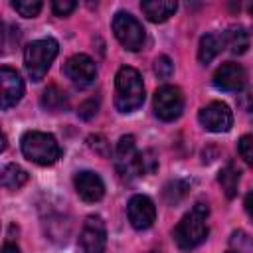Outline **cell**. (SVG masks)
<instances>
[{
    "mask_svg": "<svg viewBox=\"0 0 253 253\" xmlns=\"http://www.w3.org/2000/svg\"><path fill=\"white\" fill-rule=\"evenodd\" d=\"M239 178H241V172H239V168L233 162H227L219 170L217 182H219V186H221V190H223V194L227 198H235L237 188H239Z\"/></svg>",
    "mask_w": 253,
    "mask_h": 253,
    "instance_id": "cell-17",
    "label": "cell"
},
{
    "mask_svg": "<svg viewBox=\"0 0 253 253\" xmlns=\"http://www.w3.org/2000/svg\"><path fill=\"white\" fill-rule=\"evenodd\" d=\"M225 42H223V34H206L202 36L200 40V45H198V59L202 63H210L211 59H215L221 49H223Z\"/></svg>",
    "mask_w": 253,
    "mask_h": 253,
    "instance_id": "cell-16",
    "label": "cell"
},
{
    "mask_svg": "<svg viewBox=\"0 0 253 253\" xmlns=\"http://www.w3.org/2000/svg\"><path fill=\"white\" fill-rule=\"evenodd\" d=\"M178 4L174 0H154V2H142L140 4V10L144 12V16L150 20V22H166L170 16H174Z\"/></svg>",
    "mask_w": 253,
    "mask_h": 253,
    "instance_id": "cell-15",
    "label": "cell"
},
{
    "mask_svg": "<svg viewBox=\"0 0 253 253\" xmlns=\"http://www.w3.org/2000/svg\"><path fill=\"white\" fill-rule=\"evenodd\" d=\"M113 32H115V38L121 42V45L126 47L128 51H138L144 47V42H146L144 28L132 14L117 12L113 18Z\"/></svg>",
    "mask_w": 253,
    "mask_h": 253,
    "instance_id": "cell-5",
    "label": "cell"
},
{
    "mask_svg": "<svg viewBox=\"0 0 253 253\" xmlns=\"http://www.w3.org/2000/svg\"><path fill=\"white\" fill-rule=\"evenodd\" d=\"M229 243H231V249L235 253H253V239L245 231H241V229L231 233Z\"/></svg>",
    "mask_w": 253,
    "mask_h": 253,
    "instance_id": "cell-23",
    "label": "cell"
},
{
    "mask_svg": "<svg viewBox=\"0 0 253 253\" xmlns=\"http://www.w3.org/2000/svg\"><path fill=\"white\" fill-rule=\"evenodd\" d=\"M73 184H75L77 196L83 202L93 204V202H99L105 196V184H103L101 176L95 174V172H91V170L77 172L75 178H73Z\"/></svg>",
    "mask_w": 253,
    "mask_h": 253,
    "instance_id": "cell-14",
    "label": "cell"
},
{
    "mask_svg": "<svg viewBox=\"0 0 253 253\" xmlns=\"http://www.w3.org/2000/svg\"><path fill=\"white\" fill-rule=\"evenodd\" d=\"M247 83V73L239 63L227 61L223 65L217 67V71L213 73V85L221 91H229V93H237L245 87Z\"/></svg>",
    "mask_w": 253,
    "mask_h": 253,
    "instance_id": "cell-13",
    "label": "cell"
},
{
    "mask_svg": "<svg viewBox=\"0 0 253 253\" xmlns=\"http://www.w3.org/2000/svg\"><path fill=\"white\" fill-rule=\"evenodd\" d=\"M28 182V172L18 164H6L2 168V186L6 190H18Z\"/></svg>",
    "mask_w": 253,
    "mask_h": 253,
    "instance_id": "cell-20",
    "label": "cell"
},
{
    "mask_svg": "<svg viewBox=\"0 0 253 253\" xmlns=\"http://www.w3.org/2000/svg\"><path fill=\"white\" fill-rule=\"evenodd\" d=\"M69 105V99H67V93L61 91L57 85H49L43 95H42V107L45 111H51V113H59L63 109H67Z\"/></svg>",
    "mask_w": 253,
    "mask_h": 253,
    "instance_id": "cell-19",
    "label": "cell"
},
{
    "mask_svg": "<svg viewBox=\"0 0 253 253\" xmlns=\"http://www.w3.org/2000/svg\"><path fill=\"white\" fill-rule=\"evenodd\" d=\"M237 150L239 156L253 168V134H243L237 142Z\"/></svg>",
    "mask_w": 253,
    "mask_h": 253,
    "instance_id": "cell-26",
    "label": "cell"
},
{
    "mask_svg": "<svg viewBox=\"0 0 253 253\" xmlns=\"http://www.w3.org/2000/svg\"><path fill=\"white\" fill-rule=\"evenodd\" d=\"M75 2H71V0H55L53 4H51V10H53V14L55 16H59V18H63V16H69L73 10H75Z\"/></svg>",
    "mask_w": 253,
    "mask_h": 253,
    "instance_id": "cell-28",
    "label": "cell"
},
{
    "mask_svg": "<svg viewBox=\"0 0 253 253\" xmlns=\"http://www.w3.org/2000/svg\"><path fill=\"white\" fill-rule=\"evenodd\" d=\"M223 42H225V45L229 47V51L233 55H241L249 47V34L241 26H231L223 34Z\"/></svg>",
    "mask_w": 253,
    "mask_h": 253,
    "instance_id": "cell-18",
    "label": "cell"
},
{
    "mask_svg": "<svg viewBox=\"0 0 253 253\" xmlns=\"http://www.w3.org/2000/svg\"><path fill=\"white\" fill-rule=\"evenodd\" d=\"M239 107L247 113V115H253V91H247L239 97Z\"/></svg>",
    "mask_w": 253,
    "mask_h": 253,
    "instance_id": "cell-30",
    "label": "cell"
},
{
    "mask_svg": "<svg viewBox=\"0 0 253 253\" xmlns=\"http://www.w3.org/2000/svg\"><path fill=\"white\" fill-rule=\"evenodd\" d=\"M115 168L123 180H130L138 176V150L132 134L121 136L115 148Z\"/></svg>",
    "mask_w": 253,
    "mask_h": 253,
    "instance_id": "cell-9",
    "label": "cell"
},
{
    "mask_svg": "<svg viewBox=\"0 0 253 253\" xmlns=\"http://www.w3.org/2000/svg\"><path fill=\"white\" fill-rule=\"evenodd\" d=\"M107 227L99 215H89L83 221L77 239V253H105Z\"/></svg>",
    "mask_w": 253,
    "mask_h": 253,
    "instance_id": "cell-6",
    "label": "cell"
},
{
    "mask_svg": "<svg viewBox=\"0 0 253 253\" xmlns=\"http://www.w3.org/2000/svg\"><path fill=\"white\" fill-rule=\"evenodd\" d=\"M12 8L24 18H36L40 14V10L43 8V4L40 0H14Z\"/></svg>",
    "mask_w": 253,
    "mask_h": 253,
    "instance_id": "cell-22",
    "label": "cell"
},
{
    "mask_svg": "<svg viewBox=\"0 0 253 253\" xmlns=\"http://www.w3.org/2000/svg\"><path fill=\"white\" fill-rule=\"evenodd\" d=\"M63 75L79 89L89 87L97 77L95 61L85 53H75L63 63Z\"/></svg>",
    "mask_w": 253,
    "mask_h": 253,
    "instance_id": "cell-8",
    "label": "cell"
},
{
    "mask_svg": "<svg viewBox=\"0 0 253 253\" xmlns=\"http://www.w3.org/2000/svg\"><path fill=\"white\" fill-rule=\"evenodd\" d=\"M200 125L210 132H227L233 126V113L221 101H213L200 109L198 113Z\"/></svg>",
    "mask_w": 253,
    "mask_h": 253,
    "instance_id": "cell-10",
    "label": "cell"
},
{
    "mask_svg": "<svg viewBox=\"0 0 253 253\" xmlns=\"http://www.w3.org/2000/svg\"><path fill=\"white\" fill-rule=\"evenodd\" d=\"M126 215H128L130 225L142 231V229L152 227V223L156 221V206L148 196L136 194L126 204Z\"/></svg>",
    "mask_w": 253,
    "mask_h": 253,
    "instance_id": "cell-11",
    "label": "cell"
},
{
    "mask_svg": "<svg viewBox=\"0 0 253 253\" xmlns=\"http://www.w3.org/2000/svg\"><path fill=\"white\" fill-rule=\"evenodd\" d=\"M158 168V160L152 150L138 152V174H152Z\"/></svg>",
    "mask_w": 253,
    "mask_h": 253,
    "instance_id": "cell-24",
    "label": "cell"
},
{
    "mask_svg": "<svg viewBox=\"0 0 253 253\" xmlns=\"http://www.w3.org/2000/svg\"><path fill=\"white\" fill-rule=\"evenodd\" d=\"M0 91H2V95H0L2 111H8L10 107H14L22 99V95H24V81H22V77H20V73L16 69H12L8 65H4L0 69Z\"/></svg>",
    "mask_w": 253,
    "mask_h": 253,
    "instance_id": "cell-12",
    "label": "cell"
},
{
    "mask_svg": "<svg viewBox=\"0 0 253 253\" xmlns=\"http://www.w3.org/2000/svg\"><path fill=\"white\" fill-rule=\"evenodd\" d=\"M2 253H20V247H18L16 243H10V241H6V243L2 245Z\"/></svg>",
    "mask_w": 253,
    "mask_h": 253,
    "instance_id": "cell-32",
    "label": "cell"
},
{
    "mask_svg": "<svg viewBox=\"0 0 253 253\" xmlns=\"http://www.w3.org/2000/svg\"><path fill=\"white\" fill-rule=\"evenodd\" d=\"M144 103V83L134 67H121L115 77V107L119 113H134Z\"/></svg>",
    "mask_w": 253,
    "mask_h": 253,
    "instance_id": "cell-2",
    "label": "cell"
},
{
    "mask_svg": "<svg viewBox=\"0 0 253 253\" xmlns=\"http://www.w3.org/2000/svg\"><path fill=\"white\" fill-rule=\"evenodd\" d=\"M172 71H174V63H172V59H170L168 55L156 57V61H154V73H156L160 79H168V77L172 75Z\"/></svg>",
    "mask_w": 253,
    "mask_h": 253,
    "instance_id": "cell-27",
    "label": "cell"
},
{
    "mask_svg": "<svg viewBox=\"0 0 253 253\" xmlns=\"http://www.w3.org/2000/svg\"><path fill=\"white\" fill-rule=\"evenodd\" d=\"M87 142H89V146H91L99 156H103V158H109V156H111V144H109V140H107L103 134H91V136L87 138Z\"/></svg>",
    "mask_w": 253,
    "mask_h": 253,
    "instance_id": "cell-25",
    "label": "cell"
},
{
    "mask_svg": "<svg viewBox=\"0 0 253 253\" xmlns=\"http://www.w3.org/2000/svg\"><path fill=\"white\" fill-rule=\"evenodd\" d=\"M22 154L40 166H51L61 156L59 142L53 134L42 132V130H30L22 136Z\"/></svg>",
    "mask_w": 253,
    "mask_h": 253,
    "instance_id": "cell-3",
    "label": "cell"
},
{
    "mask_svg": "<svg viewBox=\"0 0 253 253\" xmlns=\"http://www.w3.org/2000/svg\"><path fill=\"white\" fill-rule=\"evenodd\" d=\"M243 206H245V211H247V215H249V219L253 221V190L245 196V202H243Z\"/></svg>",
    "mask_w": 253,
    "mask_h": 253,
    "instance_id": "cell-31",
    "label": "cell"
},
{
    "mask_svg": "<svg viewBox=\"0 0 253 253\" xmlns=\"http://www.w3.org/2000/svg\"><path fill=\"white\" fill-rule=\"evenodd\" d=\"M59 51V43L53 38L34 40L24 49V65L32 81H42Z\"/></svg>",
    "mask_w": 253,
    "mask_h": 253,
    "instance_id": "cell-4",
    "label": "cell"
},
{
    "mask_svg": "<svg viewBox=\"0 0 253 253\" xmlns=\"http://www.w3.org/2000/svg\"><path fill=\"white\" fill-rule=\"evenodd\" d=\"M225 253H235V251H233V249H229V251H225Z\"/></svg>",
    "mask_w": 253,
    "mask_h": 253,
    "instance_id": "cell-34",
    "label": "cell"
},
{
    "mask_svg": "<svg viewBox=\"0 0 253 253\" xmlns=\"http://www.w3.org/2000/svg\"><path fill=\"white\" fill-rule=\"evenodd\" d=\"M188 182H184V180H174V182H170L166 188H164V198H166V202L168 204H178L186 194H188Z\"/></svg>",
    "mask_w": 253,
    "mask_h": 253,
    "instance_id": "cell-21",
    "label": "cell"
},
{
    "mask_svg": "<svg viewBox=\"0 0 253 253\" xmlns=\"http://www.w3.org/2000/svg\"><path fill=\"white\" fill-rule=\"evenodd\" d=\"M208 215H210V208L204 202H198L174 227L172 235L176 245L182 251H190L194 247H198L200 243L206 241L208 237Z\"/></svg>",
    "mask_w": 253,
    "mask_h": 253,
    "instance_id": "cell-1",
    "label": "cell"
},
{
    "mask_svg": "<svg viewBox=\"0 0 253 253\" xmlns=\"http://www.w3.org/2000/svg\"><path fill=\"white\" fill-rule=\"evenodd\" d=\"M148 253H158V251H148Z\"/></svg>",
    "mask_w": 253,
    "mask_h": 253,
    "instance_id": "cell-35",
    "label": "cell"
},
{
    "mask_svg": "<svg viewBox=\"0 0 253 253\" xmlns=\"http://www.w3.org/2000/svg\"><path fill=\"white\" fill-rule=\"evenodd\" d=\"M97 109H99V101H95V99H87L85 103H81V105H79V111H77V115H79L81 119L89 121L91 117H95Z\"/></svg>",
    "mask_w": 253,
    "mask_h": 253,
    "instance_id": "cell-29",
    "label": "cell"
},
{
    "mask_svg": "<svg viewBox=\"0 0 253 253\" xmlns=\"http://www.w3.org/2000/svg\"><path fill=\"white\" fill-rule=\"evenodd\" d=\"M184 111V95L176 85H162L154 93V113L162 121H176Z\"/></svg>",
    "mask_w": 253,
    "mask_h": 253,
    "instance_id": "cell-7",
    "label": "cell"
},
{
    "mask_svg": "<svg viewBox=\"0 0 253 253\" xmlns=\"http://www.w3.org/2000/svg\"><path fill=\"white\" fill-rule=\"evenodd\" d=\"M249 12H251V14H253V2H251V4H249Z\"/></svg>",
    "mask_w": 253,
    "mask_h": 253,
    "instance_id": "cell-33",
    "label": "cell"
}]
</instances>
